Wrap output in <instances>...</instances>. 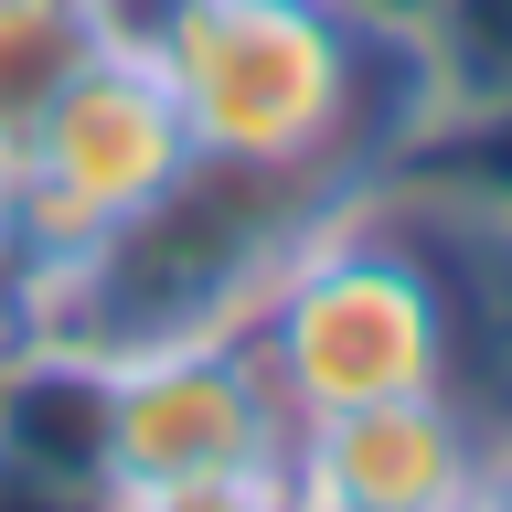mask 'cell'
I'll return each mask as SVG.
<instances>
[{"mask_svg":"<svg viewBox=\"0 0 512 512\" xmlns=\"http://www.w3.org/2000/svg\"><path fill=\"white\" fill-rule=\"evenodd\" d=\"M11 342H22V278H11V246H0V363H11Z\"/></svg>","mask_w":512,"mask_h":512,"instance_id":"52a82bcc","label":"cell"},{"mask_svg":"<svg viewBox=\"0 0 512 512\" xmlns=\"http://www.w3.org/2000/svg\"><path fill=\"white\" fill-rule=\"evenodd\" d=\"M491 512H512V416H502V438H491Z\"/></svg>","mask_w":512,"mask_h":512,"instance_id":"ba28073f","label":"cell"},{"mask_svg":"<svg viewBox=\"0 0 512 512\" xmlns=\"http://www.w3.org/2000/svg\"><path fill=\"white\" fill-rule=\"evenodd\" d=\"M192 171H203V150H192V128H182V96H171V75L150 64L139 22H128L32 118L22 150L0 160V246H11V278L75 267L86 246L128 235L150 203H171Z\"/></svg>","mask_w":512,"mask_h":512,"instance_id":"277c9868","label":"cell"},{"mask_svg":"<svg viewBox=\"0 0 512 512\" xmlns=\"http://www.w3.org/2000/svg\"><path fill=\"white\" fill-rule=\"evenodd\" d=\"M246 342L288 416L374 406V395H470V288L438 214L395 192H331L246 310ZM480 406V395H470Z\"/></svg>","mask_w":512,"mask_h":512,"instance_id":"7a4b0ae2","label":"cell"},{"mask_svg":"<svg viewBox=\"0 0 512 512\" xmlns=\"http://www.w3.org/2000/svg\"><path fill=\"white\" fill-rule=\"evenodd\" d=\"M96 374V502L128 512H288L299 416L267 384L246 320L150 331L86 352Z\"/></svg>","mask_w":512,"mask_h":512,"instance_id":"3957f363","label":"cell"},{"mask_svg":"<svg viewBox=\"0 0 512 512\" xmlns=\"http://www.w3.org/2000/svg\"><path fill=\"white\" fill-rule=\"evenodd\" d=\"M128 22H139V0H0V160L22 150L32 118H43Z\"/></svg>","mask_w":512,"mask_h":512,"instance_id":"8992f818","label":"cell"},{"mask_svg":"<svg viewBox=\"0 0 512 512\" xmlns=\"http://www.w3.org/2000/svg\"><path fill=\"white\" fill-rule=\"evenodd\" d=\"M139 43L214 171L278 192H363L448 118L438 43L384 0H139Z\"/></svg>","mask_w":512,"mask_h":512,"instance_id":"6da1fadb","label":"cell"},{"mask_svg":"<svg viewBox=\"0 0 512 512\" xmlns=\"http://www.w3.org/2000/svg\"><path fill=\"white\" fill-rule=\"evenodd\" d=\"M491 416L470 395H374L299 416L288 502L299 512H491Z\"/></svg>","mask_w":512,"mask_h":512,"instance_id":"5b68a950","label":"cell"}]
</instances>
